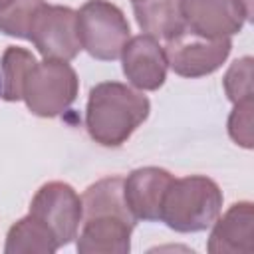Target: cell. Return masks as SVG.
Returning a JSON list of instances; mask_svg holds the SVG:
<instances>
[{
  "label": "cell",
  "instance_id": "obj_18",
  "mask_svg": "<svg viewBox=\"0 0 254 254\" xmlns=\"http://www.w3.org/2000/svg\"><path fill=\"white\" fill-rule=\"evenodd\" d=\"M222 85L232 103L250 99L252 97V58L246 56V58L236 60L228 67L222 79Z\"/></svg>",
  "mask_w": 254,
  "mask_h": 254
},
{
  "label": "cell",
  "instance_id": "obj_1",
  "mask_svg": "<svg viewBox=\"0 0 254 254\" xmlns=\"http://www.w3.org/2000/svg\"><path fill=\"white\" fill-rule=\"evenodd\" d=\"M149 107V99L125 83H97L89 91L85 111L89 137L103 147H119L147 119Z\"/></svg>",
  "mask_w": 254,
  "mask_h": 254
},
{
  "label": "cell",
  "instance_id": "obj_14",
  "mask_svg": "<svg viewBox=\"0 0 254 254\" xmlns=\"http://www.w3.org/2000/svg\"><path fill=\"white\" fill-rule=\"evenodd\" d=\"M123 181L125 179L121 177H107L87 187L81 196V214H83L81 220L93 216H121L131 224H135L137 218L131 214L125 202Z\"/></svg>",
  "mask_w": 254,
  "mask_h": 254
},
{
  "label": "cell",
  "instance_id": "obj_21",
  "mask_svg": "<svg viewBox=\"0 0 254 254\" xmlns=\"http://www.w3.org/2000/svg\"><path fill=\"white\" fill-rule=\"evenodd\" d=\"M14 0H0V10H6Z\"/></svg>",
  "mask_w": 254,
  "mask_h": 254
},
{
  "label": "cell",
  "instance_id": "obj_5",
  "mask_svg": "<svg viewBox=\"0 0 254 254\" xmlns=\"http://www.w3.org/2000/svg\"><path fill=\"white\" fill-rule=\"evenodd\" d=\"M165 58L171 69L183 77H200L222 65L232 50L230 38H206L185 28L165 44Z\"/></svg>",
  "mask_w": 254,
  "mask_h": 254
},
{
  "label": "cell",
  "instance_id": "obj_4",
  "mask_svg": "<svg viewBox=\"0 0 254 254\" xmlns=\"http://www.w3.org/2000/svg\"><path fill=\"white\" fill-rule=\"evenodd\" d=\"M81 48L95 60H117L129 42V22L107 0H89L77 10Z\"/></svg>",
  "mask_w": 254,
  "mask_h": 254
},
{
  "label": "cell",
  "instance_id": "obj_15",
  "mask_svg": "<svg viewBox=\"0 0 254 254\" xmlns=\"http://www.w3.org/2000/svg\"><path fill=\"white\" fill-rule=\"evenodd\" d=\"M60 248L54 232L34 214L20 218L6 236V254H52Z\"/></svg>",
  "mask_w": 254,
  "mask_h": 254
},
{
  "label": "cell",
  "instance_id": "obj_20",
  "mask_svg": "<svg viewBox=\"0 0 254 254\" xmlns=\"http://www.w3.org/2000/svg\"><path fill=\"white\" fill-rule=\"evenodd\" d=\"M242 4H244V8L248 10V14L252 16V0H242Z\"/></svg>",
  "mask_w": 254,
  "mask_h": 254
},
{
  "label": "cell",
  "instance_id": "obj_8",
  "mask_svg": "<svg viewBox=\"0 0 254 254\" xmlns=\"http://www.w3.org/2000/svg\"><path fill=\"white\" fill-rule=\"evenodd\" d=\"M187 28L206 38H230L250 20L242 0H183Z\"/></svg>",
  "mask_w": 254,
  "mask_h": 254
},
{
  "label": "cell",
  "instance_id": "obj_22",
  "mask_svg": "<svg viewBox=\"0 0 254 254\" xmlns=\"http://www.w3.org/2000/svg\"><path fill=\"white\" fill-rule=\"evenodd\" d=\"M133 2H135V0H133Z\"/></svg>",
  "mask_w": 254,
  "mask_h": 254
},
{
  "label": "cell",
  "instance_id": "obj_12",
  "mask_svg": "<svg viewBox=\"0 0 254 254\" xmlns=\"http://www.w3.org/2000/svg\"><path fill=\"white\" fill-rule=\"evenodd\" d=\"M135 224L121 216L85 218L77 236L81 254H127L131 248V230Z\"/></svg>",
  "mask_w": 254,
  "mask_h": 254
},
{
  "label": "cell",
  "instance_id": "obj_3",
  "mask_svg": "<svg viewBox=\"0 0 254 254\" xmlns=\"http://www.w3.org/2000/svg\"><path fill=\"white\" fill-rule=\"evenodd\" d=\"M77 97V75L67 62L44 60L34 64L26 81L22 99L28 109L40 117L64 113Z\"/></svg>",
  "mask_w": 254,
  "mask_h": 254
},
{
  "label": "cell",
  "instance_id": "obj_19",
  "mask_svg": "<svg viewBox=\"0 0 254 254\" xmlns=\"http://www.w3.org/2000/svg\"><path fill=\"white\" fill-rule=\"evenodd\" d=\"M252 97L234 103V109L228 117V133L232 141L244 149H252L254 145V129H252Z\"/></svg>",
  "mask_w": 254,
  "mask_h": 254
},
{
  "label": "cell",
  "instance_id": "obj_7",
  "mask_svg": "<svg viewBox=\"0 0 254 254\" xmlns=\"http://www.w3.org/2000/svg\"><path fill=\"white\" fill-rule=\"evenodd\" d=\"M30 214H34L44 224H48L58 244L64 246L77 236L83 218L81 198L69 185L62 181H52L40 187V190L32 198Z\"/></svg>",
  "mask_w": 254,
  "mask_h": 254
},
{
  "label": "cell",
  "instance_id": "obj_10",
  "mask_svg": "<svg viewBox=\"0 0 254 254\" xmlns=\"http://www.w3.org/2000/svg\"><path fill=\"white\" fill-rule=\"evenodd\" d=\"M173 183V175L159 167L135 169L123 181V194L137 220H161L163 198Z\"/></svg>",
  "mask_w": 254,
  "mask_h": 254
},
{
  "label": "cell",
  "instance_id": "obj_16",
  "mask_svg": "<svg viewBox=\"0 0 254 254\" xmlns=\"http://www.w3.org/2000/svg\"><path fill=\"white\" fill-rule=\"evenodd\" d=\"M36 58L32 52L16 46H8L2 56V87L0 93L6 101H20L24 91V81L34 67Z\"/></svg>",
  "mask_w": 254,
  "mask_h": 254
},
{
  "label": "cell",
  "instance_id": "obj_11",
  "mask_svg": "<svg viewBox=\"0 0 254 254\" xmlns=\"http://www.w3.org/2000/svg\"><path fill=\"white\" fill-rule=\"evenodd\" d=\"M206 248L210 254H252L254 252L252 202L232 204L214 224Z\"/></svg>",
  "mask_w": 254,
  "mask_h": 254
},
{
  "label": "cell",
  "instance_id": "obj_13",
  "mask_svg": "<svg viewBox=\"0 0 254 254\" xmlns=\"http://www.w3.org/2000/svg\"><path fill=\"white\" fill-rule=\"evenodd\" d=\"M133 12L139 28L157 40H171L187 28L183 0H135Z\"/></svg>",
  "mask_w": 254,
  "mask_h": 254
},
{
  "label": "cell",
  "instance_id": "obj_2",
  "mask_svg": "<svg viewBox=\"0 0 254 254\" xmlns=\"http://www.w3.org/2000/svg\"><path fill=\"white\" fill-rule=\"evenodd\" d=\"M222 208V190L218 185L200 175L173 179L169 185L161 220L177 232H200L214 224Z\"/></svg>",
  "mask_w": 254,
  "mask_h": 254
},
{
  "label": "cell",
  "instance_id": "obj_17",
  "mask_svg": "<svg viewBox=\"0 0 254 254\" xmlns=\"http://www.w3.org/2000/svg\"><path fill=\"white\" fill-rule=\"evenodd\" d=\"M44 4V0H14L6 10H0V32L30 40V26Z\"/></svg>",
  "mask_w": 254,
  "mask_h": 254
},
{
  "label": "cell",
  "instance_id": "obj_6",
  "mask_svg": "<svg viewBox=\"0 0 254 254\" xmlns=\"http://www.w3.org/2000/svg\"><path fill=\"white\" fill-rule=\"evenodd\" d=\"M30 40L46 60H73L81 50L77 12L67 6L44 4L30 26Z\"/></svg>",
  "mask_w": 254,
  "mask_h": 254
},
{
  "label": "cell",
  "instance_id": "obj_9",
  "mask_svg": "<svg viewBox=\"0 0 254 254\" xmlns=\"http://www.w3.org/2000/svg\"><path fill=\"white\" fill-rule=\"evenodd\" d=\"M121 60L123 73L135 87L153 91L165 83L169 64L165 58V50L157 42V38L147 34L131 38L121 52Z\"/></svg>",
  "mask_w": 254,
  "mask_h": 254
}]
</instances>
